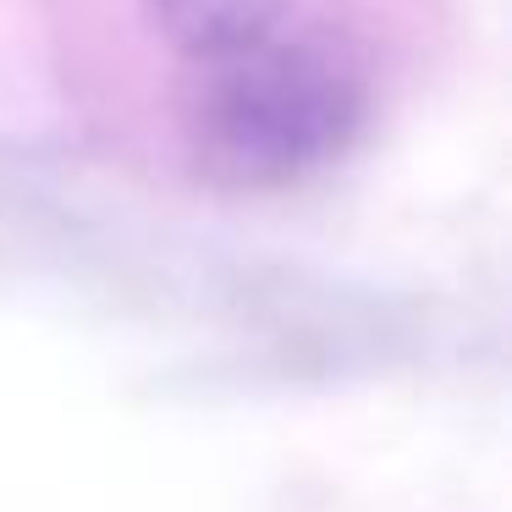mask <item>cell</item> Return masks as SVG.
<instances>
[{
    "label": "cell",
    "mask_w": 512,
    "mask_h": 512,
    "mask_svg": "<svg viewBox=\"0 0 512 512\" xmlns=\"http://www.w3.org/2000/svg\"><path fill=\"white\" fill-rule=\"evenodd\" d=\"M369 116V72L336 34H265L204 61L188 144L215 182L287 188L325 171Z\"/></svg>",
    "instance_id": "obj_1"
},
{
    "label": "cell",
    "mask_w": 512,
    "mask_h": 512,
    "mask_svg": "<svg viewBox=\"0 0 512 512\" xmlns=\"http://www.w3.org/2000/svg\"><path fill=\"white\" fill-rule=\"evenodd\" d=\"M292 0H144L155 34L188 61H221L276 34Z\"/></svg>",
    "instance_id": "obj_2"
}]
</instances>
